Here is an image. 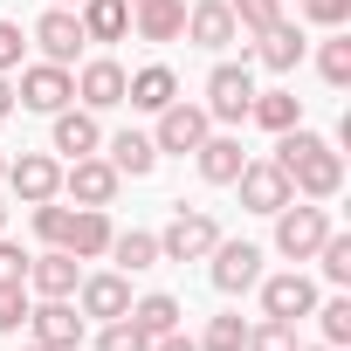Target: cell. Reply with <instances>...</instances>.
<instances>
[{
    "label": "cell",
    "instance_id": "6da1fadb",
    "mask_svg": "<svg viewBox=\"0 0 351 351\" xmlns=\"http://www.w3.org/2000/svg\"><path fill=\"white\" fill-rule=\"evenodd\" d=\"M276 165H282V180H289L296 200H337V186H344V158L317 131H303V124L276 131Z\"/></svg>",
    "mask_w": 351,
    "mask_h": 351
},
{
    "label": "cell",
    "instance_id": "7a4b0ae2",
    "mask_svg": "<svg viewBox=\"0 0 351 351\" xmlns=\"http://www.w3.org/2000/svg\"><path fill=\"white\" fill-rule=\"evenodd\" d=\"M324 234H330V214H324L317 200L276 207V255H282V262H310V255L324 248Z\"/></svg>",
    "mask_w": 351,
    "mask_h": 351
},
{
    "label": "cell",
    "instance_id": "3957f363",
    "mask_svg": "<svg viewBox=\"0 0 351 351\" xmlns=\"http://www.w3.org/2000/svg\"><path fill=\"white\" fill-rule=\"evenodd\" d=\"M214 241H221L214 214L180 207V214L165 221V234H158V262H207V255H214Z\"/></svg>",
    "mask_w": 351,
    "mask_h": 351
},
{
    "label": "cell",
    "instance_id": "277c9868",
    "mask_svg": "<svg viewBox=\"0 0 351 351\" xmlns=\"http://www.w3.org/2000/svg\"><path fill=\"white\" fill-rule=\"evenodd\" d=\"M248 104H255V76H248V62H214V76H207V117L214 124H248Z\"/></svg>",
    "mask_w": 351,
    "mask_h": 351
},
{
    "label": "cell",
    "instance_id": "5b68a950",
    "mask_svg": "<svg viewBox=\"0 0 351 351\" xmlns=\"http://www.w3.org/2000/svg\"><path fill=\"white\" fill-rule=\"evenodd\" d=\"M69 97H76V76H69L62 62H28V69H21V90H14L21 110L56 117V110H69Z\"/></svg>",
    "mask_w": 351,
    "mask_h": 351
},
{
    "label": "cell",
    "instance_id": "8992f818",
    "mask_svg": "<svg viewBox=\"0 0 351 351\" xmlns=\"http://www.w3.org/2000/svg\"><path fill=\"white\" fill-rule=\"evenodd\" d=\"M28 330H35V344H49V351H76V344H83V310H76V296H42V303H28Z\"/></svg>",
    "mask_w": 351,
    "mask_h": 351
},
{
    "label": "cell",
    "instance_id": "52a82bcc",
    "mask_svg": "<svg viewBox=\"0 0 351 351\" xmlns=\"http://www.w3.org/2000/svg\"><path fill=\"white\" fill-rule=\"evenodd\" d=\"M207 276H214V289H221V296H241V289H255V282H262V248H255V241H214Z\"/></svg>",
    "mask_w": 351,
    "mask_h": 351
},
{
    "label": "cell",
    "instance_id": "ba28073f",
    "mask_svg": "<svg viewBox=\"0 0 351 351\" xmlns=\"http://www.w3.org/2000/svg\"><path fill=\"white\" fill-rule=\"evenodd\" d=\"M207 131H214V117H207L200 104L172 97V104L158 110V131H152V145H158V152H180V158H186V152H200V138H207Z\"/></svg>",
    "mask_w": 351,
    "mask_h": 351
},
{
    "label": "cell",
    "instance_id": "9c48e42d",
    "mask_svg": "<svg viewBox=\"0 0 351 351\" xmlns=\"http://www.w3.org/2000/svg\"><path fill=\"white\" fill-rule=\"evenodd\" d=\"M117 186H124V180H117V165H110V158H97V152L62 165V193H69L76 207H110V200H117Z\"/></svg>",
    "mask_w": 351,
    "mask_h": 351
},
{
    "label": "cell",
    "instance_id": "30bf717a",
    "mask_svg": "<svg viewBox=\"0 0 351 351\" xmlns=\"http://www.w3.org/2000/svg\"><path fill=\"white\" fill-rule=\"evenodd\" d=\"M8 186H14V200H28V207L62 200V165H56L49 152H21V158H8Z\"/></svg>",
    "mask_w": 351,
    "mask_h": 351
},
{
    "label": "cell",
    "instance_id": "8fae6325",
    "mask_svg": "<svg viewBox=\"0 0 351 351\" xmlns=\"http://www.w3.org/2000/svg\"><path fill=\"white\" fill-rule=\"evenodd\" d=\"M234 186H241V207H248V214H276V207H289V200H296L276 158H248V165L234 172Z\"/></svg>",
    "mask_w": 351,
    "mask_h": 351
},
{
    "label": "cell",
    "instance_id": "7c38bea8",
    "mask_svg": "<svg viewBox=\"0 0 351 351\" xmlns=\"http://www.w3.org/2000/svg\"><path fill=\"white\" fill-rule=\"evenodd\" d=\"M310 310H317V282H310L303 269H289V276H269V282H262V317L303 324Z\"/></svg>",
    "mask_w": 351,
    "mask_h": 351
},
{
    "label": "cell",
    "instance_id": "4fadbf2b",
    "mask_svg": "<svg viewBox=\"0 0 351 351\" xmlns=\"http://www.w3.org/2000/svg\"><path fill=\"white\" fill-rule=\"evenodd\" d=\"M110 214L104 207H69V228H62V241L56 248H69L76 262H104V248H110Z\"/></svg>",
    "mask_w": 351,
    "mask_h": 351
},
{
    "label": "cell",
    "instance_id": "5bb4252c",
    "mask_svg": "<svg viewBox=\"0 0 351 351\" xmlns=\"http://www.w3.org/2000/svg\"><path fill=\"white\" fill-rule=\"evenodd\" d=\"M35 49H42V62H76V49H83V21H76V8H49L42 21H35Z\"/></svg>",
    "mask_w": 351,
    "mask_h": 351
},
{
    "label": "cell",
    "instance_id": "9a60e30c",
    "mask_svg": "<svg viewBox=\"0 0 351 351\" xmlns=\"http://www.w3.org/2000/svg\"><path fill=\"white\" fill-rule=\"evenodd\" d=\"M76 282H83V262H76L69 248L28 255V289H35V296H76Z\"/></svg>",
    "mask_w": 351,
    "mask_h": 351
},
{
    "label": "cell",
    "instance_id": "2e32d148",
    "mask_svg": "<svg viewBox=\"0 0 351 351\" xmlns=\"http://www.w3.org/2000/svg\"><path fill=\"white\" fill-rule=\"evenodd\" d=\"M193 158H200V180H207V186H234V172L248 165V152H241L234 131H207Z\"/></svg>",
    "mask_w": 351,
    "mask_h": 351
},
{
    "label": "cell",
    "instance_id": "e0dca14e",
    "mask_svg": "<svg viewBox=\"0 0 351 351\" xmlns=\"http://www.w3.org/2000/svg\"><path fill=\"white\" fill-rule=\"evenodd\" d=\"M76 310L110 324V317H124V310H131V282H124L117 269H110V276H83V282H76Z\"/></svg>",
    "mask_w": 351,
    "mask_h": 351
},
{
    "label": "cell",
    "instance_id": "ac0fdd59",
    "mask_svg": "<svg viewBox=\"0 0 351 351\" xmlns=\"http://www.w3.org/2000/svg\"><path fill=\"white\" fill-rule=\"evenodd\" d=\"M131 28H138V42H180L186 35V0H138Z\"/></svg>",
    "mask_w": 351,
    "mask_h": 351
},
{
    "label": "cell",
    "instance_id": "d6986e66",
    "mask_svg": "<svg viewBox=\"0 0 351 351\" xmlns=\"http://www.w3.org/2000/svg\"><path fill=\"white\" fill-rule=\"evenodd\" d=\"M76 97H83V110H110V104H124V69H117L110 56L83 62V69H76Z\"/></svg>",
    "mask_w": 351,
    "mask_h": 351
},
{
    "label": "cell",
    "instance_id": "ffe728a7",
    "mask_svg": "<svg viewBox=\"0 0 351 351\" xmlns=\"http://www.w3.org/2000/svg\"><path fill=\"white\" fill-rule=\"evenodd\" d=\"M97 145H104V131H97V110H56L49 152H62V158H90Z\"/></svg>",
    "mask_w": 351,
    "mask_h": 351
},
{
    "label": "cell",
    "instance_id": "44dd1931",
    "mask_svg": "<svg viewBox=\"0 0 351 351\" xmlns=\"http://www.w3.org/2000/svg\"><path fill=\"white\" fill-rule=\"evenodd\" d=\"M83 42H124L131 35V0H76Z\"/></svg>",
    "mask_w": 351,
    "mask_h": 351
},
{
    "label": "cell",
    "instance_id": "7402d4cb",
    "mask_svg": "<svg viewBox=\"0 0 351 351\" xmlns=\"http://www.w3.org/2000/svg\"><path fill=\"white\" fill-rule=\"evenodd\" d=\"M186 35H193L200 49H228V42H241V28H234V14H228V0H193V8H186Z\"/></svg>",
    "mask_w": 351,
    "mask_h": 351
},
{
    "label": "cell",
    "instance_id": "603a6c76",
    "mask_svg": "<svg viewBox=\"0 0 351 351\" xmlns=\"http://www.w3.org/2000/svg\"><path fill=\"white\" fill-rule=\"evenodd\" d=\"M172 97H180V76H172L165 62H152V69L124 76V104H131V110H152V117H158V110H165Z\"/></svg>",
    "mask_w": 351,
    "mask_h": 351
},
{
    "label": "cell",
    "instance_id": "cb8c5ba5",
    "mask_svg": "<svg viewBox=\"0 0 351 351\" xmlns=\"http://www.w3.org/2000/svg\"><path fill=\"white\" fill-rule=\"evenodd\" d=\"M255 62H262V69H276V76H289V69L303 62V28H296V21L262 28V35H255Z\"/></svg>",
    "mask_w": 351,
    "mask_h": 351
},
{
    "label": "cell",
    "instance_id": "d4e9b609",
    "mask_svg": "<svg viewBox=\"0 0 351 351\" xmlns=\"http://www.w3.org/2000/svg\"><path fill=\"white\" fill-rule=\"evenodd\" d=\"M110 165H117V180H145V172L158 165L152 131H117V138H110Z\"/></svg>",
    "mask_w": 351,
    "mask_h": 351
},
{
    "label": "cell",
    "instance_id": "484cf974",
    "mask_svg": "<svg viewBox=\"0 0 351 351\" xmlns=\"http://www.w3.org/2000/svg\"><path fill=\"white\" fill-rule=\"evenodd\" d=\"M248 117H255L262 131H289V124H303V97H296V90H255Z\"/></svg>",
    "mask_w": 351,
    "mask_h": 351
},
{
    "label": "cell",
    "instance_id": "4316f807",
    "mask_svg": "<svg viewBox=\"0 0 351 351\" xmlns=\"http://www.w3.org/2000/svg\"><path fill=\"white\" fill-rule=\"evenodd\" d=\"M145 337H165V330H180V296H165V289H152V296H138L131 310H124Z\"/></svg>",
    "mask_w": 351,
    "mask_h": 351
},
{
    "label": "cell",
    "instance_id": "83f0119b",
    "mask_svg": "<svg viewBox=\"0 0 351 351\" xmlns=\"http://www.w3.org/2000/svg\"><path fill=\"white\" fill-rule=\"evenodd\" d=\"M104 255L117 262V276H138V269H152V262H158V234H145V228L110 234V248H104Z\"/></svg>",
    "mask_w": 351,
    "mask_h": 351
},
{
    "label": "cell",
    "instance_id": "f1b7e54d",
    "mask_svg": "<svg viewBox=\"0 0 351 351\" xmlns=\"http://www.w3.org/2000/svg\"><path fill=\"white\" fill-rule=\"evenodd\" d=\"M193 344H200V351H241V344H248V317H241V310H228V317H207V330H200Z\"/></svg>",
    "mask_w": 351,
    "mask_h": 351
},
{
    "label": "cell",
    "instance_id": "f546056e",
    "mask_svg": "<svg viewBox=\"0 0 351 351\" xmlns=\"http://www.w3.org/2000/svg\"><path fill=\"white\" fill-rule=\"evenodd\" d=\"M228 14H234L241 42H255L262 28H276V21H282V0H228Z\"/></svg>",
    "mask_w": 351,
    "mask_h": 351
},
{
    "label": "cell",
    "instance_id": "4dcf8cb0",
    "mask_svg": "<svg viewBox=\"0 0 351 351\" xmlns=\"http://www.w3.org/2000/svg\"><path fill=\"white\" fill-rule=\"evenodd\" d=\"M317 69H324V83H330V90H344V83H351V35H344V28H330V42L317 49Z\"/></svg>",
    "mask_w": 351,
    "mask_h": 351
},
{
    "label": "cell",
    "instance_id": "1f68e13d",
    "mask_svg": "<svg viewBox=\"0 0 351 351\" xmlns=\"http://www.w3.org/2000/svg\"><path fill=\"white\" fill-rule=\"evenodd\" d=\"M310 262L324 269V282H337V289H351V234H324V248H317Z\"/></svg>",
    "mask_w": 351,
    "mask_h": 351
},
{
    "label": "cell",
    "instance_id": "d6a6232c",
    "mask_svg": "<svg viewBox=\"0 0 351 351\" xmlns=\"http://www.w3.org/2000/svg\"><path fill=\"white\" fill-rule=\"evenodd\" d=\"M241 351H296V324L262 317V324H248V344H241Z\"/></svg>",
    "mask_w": 351,
    "mask_h": 351
},
{
    "label": "cell",
    "instance_id": "836d02e7",
    "mask_svg": "<svg viewBox=\"0 0 351 351\" xmlns=\"http://www.w3.org/2000/svg\"><path fill=\"white\" fill-rule=\"evenodd\" d=\"M310 317L324 324V344H337V351L351 344V296H330V303H324V310H310Z\"/></svg>",
    "mask_w": 351,
    "mask_h": 351
},
{
    "label": "cell",
    "instance_id": "e575fe53",
    "mask_svg": "<svg viewBox=\"0 0 351 351\" xmlns=\"http://www.w3.org/2000/svg\"><path fill=\"white\" fill-rule=\"evenodd\" d=\"M97 351H152V337H145L131 317H110V324L97 330Z\"/></svg>",
    "mask_w": 351,
    "mask_h": 351
},
{
    "label": "cell",
    "instance_id": "d590c367",
    "mask_svg": "<svg viewBox=\"0 0 351 351\" xmlns=\"http://www.w3.org/2000/svg\"><path fill=\"white\" fill-rule=\"evenodd\" d=\"M0 289H28V248L0 241Z\"/></svg>",
    "mask_w": 351,
    "mask_h": 351
},
{
    "label": "cell",
    "instance_id": "8d00e7d4",
    "mask_svg": "<svg viewBox=\"0 0 351 351\" xmlns=\"http://www.w3.org/2000/svg\"><path fill=\"white\" fill-rule=\"evenodd\" d=\"M21 56H28V35H21L14 21H0V76H14V69H21Z\"/></svg>",
    "mask_w": 351,
    "mask_h": 351
},
{
    "label": "cell",
    "instance_id": "74e56055",
    "mask_svg": "<svg viewBox=\"0 0 351 351\" xmlns=\"http://www.w3.org/2000/svg\"><path fill=\"white\" fill-rule=\"evenodd\" d=\"M303 21H317V28H344V21H351V0H303Z\"/></svg>",
    "mask_w": 351,
    "mask_h": 351
},
{
    "label": "cell",
    "instance_id": "f35d334b",
    "mask_svg": "<svg viewBox=\"0 0 351 351\" xmlns=\"http://www.w3.org/2000/svg\"><path fill=\"white\" fill-rule=\"evenodd\" d=\"M28 324V289H0V337H14Z\"/></svg>",
    "mask_w": 351,
    "mask_h": 351
},
{
    "label": "cell",
    "instance_id": "ab89813d",
    "mask_svg": "<svg viewBox=\"0 0 351 351\" xmlns=\"http://www.w3.org/2000/svg\"><path fill=\"white\" fill-rule=\"evenodd\" d=\"M62 228H69V207H56V200H42V207H35V234H42V241L56 248V241H62Z\"/></svg>",
    "mask_w": 351,
    "mask_h": 351
},
{
    "label": "cell",
    "instance_id": "60d3db41",
    "mask_svg": "<svg viewBox=\"0 0 351 351\" xmlns=\"http://www.w3.org/2000/svg\"><path fill=\"white\" fill-rule=\"evenodd\" d=\"M152 351H200L186 330H165V337H152Z\"/></svg>",
    "mask_w": 351,
    "mask_h": 351
},
{
    "label": "cell",
    "instance_id": "b9f144b4",
    "mask_svg": "<svg viewBox=\"0 0 351 351\" xmlns=\"http://www.w3.org/2000/svg\"><path fill=\"white\" fill-rule=\"evenodd\" d=\"M0 117H14V83L0 76Z\"/></svg>",
    "mask_w": 351,
    "mask_h": 351
},
{
    "label": "cell",
    "instance_id": "7bdbcfd3",
    "mask_svg": "<svg viewBox=\"0 0 351 351\" xmlns=\"http://www.w3.org/2000/svg\"><path fill=\"white\" fill-rule=\"evenodd\" d=\"M0 180H8V152H0Z\"/></svg>",
    "mask_w": 351,
    "mask_h": 351
},
{
    "label": "cell",
    "instance_id": "ee69618b",
    "mask_svg": "<svg viewBox=\"0 0 351 351\" xmlns=\"http://www.w3.org/2000/svg\"><path fill=\"white\" fill-rule=\"evenodd\" d=\"M21 351H49V344H21Z\"/></svg>",
    "mask_w": 351,
    "mask_h": 351
},
{
    "label": "cell",
    "instance_id": "f6af8a7d",
    "mask_svg": "<svg viewBox=\"0 0 351 351\" xmlns=\"http://www.w3.org/2000/svg\"><path fill=\"white\" fill-rule=\"evenodd\" d=\"M56 8H76V0H56Z\"/></svg>",
    "mask_w": 351,
    "mask_h": 351
},
{
    "label": "cell",
    "instance_id": "bcb514c9",
    "mask_svg": "<svg viewBox=\"0 0 351 351\" xmlns=\"http://www.w3.org/2000/svg\"><path fill=\"white\" fill-rule=\"evenodd\" d=\"M317 351H337V344H317Z\"/></svg>",
    "mask_w": 351,
    "mask_h": 351
},
{
    "label": "cell",
    "instance_id": "7dc6e473",
    "mask_svg": "<svg viewBox=\"0 0 351 351\" xmlns=\"http://www.w3.org/2000/svg\"><path fill=\"white\" fill-rule=\"evenodd\" d=\"M131 8H138V0H131Z\"/></svg>",
    "mask_w": 351,
    "mask_h": 351
}]
</instances>
